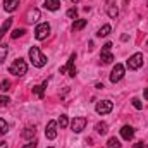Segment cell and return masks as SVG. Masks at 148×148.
<instances>
[{
	"label": "cell",
	"mask_w": 148,
	"mask_h": 148,
	"mask_svg": "<svg viewBox=\"0 0 148 148\" xmlns=\"http://www.w3.org/2000/svg\"><path fill=\"white\" fill-rule=\"evenodd\" d=\"M84 26H86V19H77V21H74V24H73V31H79Z\"/></svg>",
	"instance_id": "44dd1931"
},
{
	"label": "cell",
	"mask_w": 148,
	"mask_h": 148,
	"mask_svg": "<svg viewBox=\"0 0 148 148\" xmlns=\"http://www.w3.org/2000/svg\"><path fill=\"white\" fill-rule=\"evenodd\" d=\"M143 97H145V100H148V88L145 90V93H143Z\"/></svg>",
	"instance_id": "d6a6232c"
},
{
	"label": "cell",
	"mask_w": 148,
	"mask_h": 148,
	"mask_svg": "<svg viewBox=\"0 0 148 148\" xmlns=\"http://www.w3.org/2000/svg\"><path fill=\"white\" fill-rule=\"evenodd\" d=\"M62 129L64 127H67V124H69V119H67V115H60V119H59V122H57Z\"/></svg>",
	"instance_id": "d4e9b609"
},
{
	"label": "cell",
	"mask_w": 148,
	"mask_h": 148,
	"mask_svg": "<svg viewBox=\"0 0 148 148\" xmlns=\"http://www.w3.org/2000/svg\"><path fill=\"white\" fill-rule=\"evenodd\" d=\"M133 148H147V143H143V141H138V143H134Z\"/></svg>",
	"instance_id": "4dcf8cb0"
},
{
	"label": "cell",
	"mask_w": 148,
	"mask_h": 148,
	"mask_svg": "<svg viewBox=\"0 0 148 148\" xmlns=\"http://www.w3.org/2000/svg\"><path fill=\"white\" fill-rule=\"evenodd\" d=\"M71 2H73V3H76V2H79V0H71Z\"/></svg>",
	"instance_id": "e575fe53"
},
{
	"label": "cell",
	"mask_w": 148,
	"mask_h": 148,
	"mask_svg": "<svg viewBox=\"0 0 148 148\" xmlns=\"http://www.w3.org/2000/svg\"><path fill=\"white\" fill-rule=\"evenodd\" d=\"M131 102H133V107H134V109H138V110H141V109H143V103H141L138 98H133Z\"/></svg>",
	"instance_id": "f1b7e54d"
},
{
	"label": "cell",
	"mask_w": 148,
	"mask_h": 148,
	"mask_svg": "<svg viewBox=\"0 0 148 148\" xmlns=\"http://www.w3.org/2000/svg\"><path fill=\"white\" fill-rule=\"evenodd\" d=\"M141 66H143V53H134V55L129 57L127 67H129L131 71H136V69H140Z\"/></svg>",
	"instance_id": "3957f363"
},
{
	"label": "cell",
	"mask_w": 148,
	"mask_h": 148,
	"mask_svg": "<svg viewBox=\"0 0 148 148\" xmlns=\"http://www.w3.org/2000/svg\"><path fill=\"white\" fill-rule=\"evenodd\" d=\"M110 48H112V43H110V41H107V43L103 45V48H102V53H100V59L103 60V64H110L112 60H114V55H112Z\"/></svg>",
	"instance_id": "5b68a950"
},
{
	"label": "cell",
	"mask_w": 148,
	"mask_h": 148,
	"mask_svg": "<svg viewBox=\"0 0 148 148\" xmlns=\"http://www.w3.org/2000/svg\"><path fill=\"white\" fill-rule=\"evenodd\" d=\"M9 102H10V98H9V97H0V107L9 105Z\"/></svg>",
	"instance_id": "f546056e"
},
{
	"label": "cell",
	"mask_w": 148,
	"mask_h": 148,
	"mask_svg": "<svg viewBox=\"0 0 148 148\" xmlns=\"http://www.w3.org/2000/svg\"><path fill=\"white\" fill-rule=\"evenodd\" d=\"M26 19H28V23H36L38 19H40V10L38 9H29Z\"/></svg>",
	"instance_id": "9a60e30c"
},
{
	"label": "cell",
	"mask_w": 148,
	"mask_h": 148,
	"mask_svg": "<svg viewBox=\"0 0 148 148\" xmlns=\"http://www.w3.org/2000/svg\"><path fill=\"white\" fill-rule=\"evenodd\" d=\"M110 31H112L110 24H105V26H102V28L98 29V33H97V36H98V38H102V36H107V35H109Z\"/></svg>",
	"instance_id": "d6986e66"
},
{
	"label": "cell",
	"mask_w": 148,
	"mask_h": 148,
	"mask_svg": "<svg viewBox=\"0 0 148 148\" xmlns=\"http://www.w3.org/2000/svg\"><path fill=\"white\" fill-rule=\"evenodd\" d=\"M50 148H52V147H50Z\"/></svg>",
	"instance_id": "d590c367"
},
{
	"label": "cell",
	"mask_w": 148,
	"mask_h": 148,
	"mask_svg": "<svg viewBox=\"0 0 148 148\" xmlns=\"http://www.w3.org/2000/svg\"><path fill=\"white\" fill-rule=\"evenodd\" d=\"M74 60H76V53H73L71 57H69V60H67V66H64V67H60V74H66L69 73V76H76V67H74Z\"/></svg>",
	"instance_id": "9c48e42d"
},
{
	"label": "cell",
	"mask_w": 148,
	"mask_h": 148,
	"mask_svg": "<svg viewBox=\"0 0 148 148\" xmlns=\"http://www.w3.org/2000/svg\"><path fill=\"white\" fill-rule=\"evenodd\" d=\"M36 145H38V143H36V141H35V140H33L31 143H28V145H24V147H23V148H36Z\"/></svg>",
	"instance_id": "1f68e13d"
},
{
	"label": "cell",
	"mask_w": 148,
	"mask_h": 148,
	"mask_svg": "<svg viewBox=\"0 0 148 148\" xmlns=\"http://www.w3.org/2000/svg\"><path fill=\"white\" fill-rule=\"evenodd\" d=\"M0 148H7V145L5 143H0Z\"/></svg>",
	"instance_id": "836d02e7"
},
{
	"label": "cell",
	"mask_w": 148,
	"mask_h": 148,
	"mask_svg": "<svg viewBox=\"0 0 148 148\" xmlns=\"http://www.w3.org/2000/svg\"><path fill=\"white\" fill-rule=\"evenodd\" d=\"M86 117H74L73 122H71V127H73L74 133H81L84 127H86Z\"/></svg>",
	"instance_id": "ba28073f"
},
{
	"label": "cell",
	"mask_w": 148,
	"mask_h": 148,
	"mask_svg": "<svg viewBox=\"0 0 148 148\" xmlns=\"http://www.w3.org/2000/svg\"><path fill=\"white\" fill-rule=\"evenodd\" d=\"M122 77H124V66L122 64H115V67L110 73V81L112 83H119Z\"/></svg>",
	"instance_id": "8992f818"
},
{
	"label": "cell",
	"mask_w": 148,
	"mask_h": 148,
	"mask_svg": "<svg viewBox=\"0 0 148 148\" xmlns=\"http://www.w3.org/2000/svg\"><path fill=\"white\" fill-rule=\"evenodd\" d=\"M7 53H9V47L7 45H0V64H3Z\"/></svg>",
	"instance_id": "603a6c76"
},
{
	"label": "cell",
	"mask_w": 148,
	"mask_h": 148,
	"mask_svg": "<svg viewBox=\"0 0 148 148\" xmlns=\"http://www.w3.org/2000/svg\"><path fill=\"white\" fill-rule=\"evenodd\" d=\"M112 109H114V105H112L110 100H102V102H98V103H97V107H95L97 114H102V115L109 114Z\"/></svg>",
	"instance_id": "52a82bcc"
},
{
	"label": "cell",
	"mask_w": 148,
	"mask_h": 148,
	"mask_svg": "<svg viewBox=\"0 0 148 148\" xmlns=\"http://www.w3.org/2000/svg\"><path fill=\"white\" fill-rule=\"evenodd\" d=\"M0 90H2V91H9V90H10V81H9V79H3V81L0 83Z\"/></svg>",
	"instance_id": "4316f807"
},
{
	"label": "cell",
	"mask_w": 148,
	"mask_h": 148,
	"mask_svg": "<svg viewBox=\"0 0 148 148\" xmlns=\"http://www.w3.org/2000/svg\"><path fill=\"white\" fill-rule=\"evenodd\" d=\"M35 134H36V127H35V126H26V127L23 129V133H21V136H23L24 140H33Z\"/></svg>",
	"instance_id": "7c38bea8"
},
{
	"label": "cell",
	"mask_w": 148,
	"mask_h": 148,
	"mask_svg": "<svg viewBox=\"0 0 148 148\" xmlns=\"http://www.w3.org/2000/svg\"><path fill=\"white\" fill-rule=\"evenodd\" d=\"M19 5V0H3V9L7 12H14Z\"/></svg>",
	"instance_id": "5bb4252c"
},
{
	"label": "cell",
	"mask_w": 148,
	"mask_h": 148,
	"mask_svg": "<svg viewBox=\"0 0 148 148\" xmlns=\"http://www.w3.org/2000/svg\"><path fill=\"white\" fill-rule=\"evenodd\" d=\"M67 17H71V19H76V17H77V9H76V7H73V9L67 10Z\"/></svg>",
	"instance_id": "83f0119b"
},
{
	"label": "cell",
	"mask_w": 148,
	"mask_h": 148,
	"mask_svg": "<svg viewBox=\"0 0 148 148\" xmlns=\"http://www.w3.org/2000/svg\"><path fill=\"white\" fill-rule=\"evenodd\" d=\"M10 24H12V19H5V23H3V24H2V28H0V40H2V38H3V35L9 31Z\"/></svg>",
	"instance_id": "ac0fdd59"
},
{
	"label": "cell",
	"mask_w": 148,
	"mask_h": 148,
	"mask_svg": "<svg viewBox=\"0 0 148 148\" xmlns=\"http://www.w3.org/2000/svg\"><path fill=\"white\" fill-rule=\"evenodd\" d=\"M47 86V81L43 83V84H38V86H33V93L36 95L38 98H43L45 97V91H43V88Z\"/></svg>",
	"instance_id": "e0dca14e"
},
{
	"label": "cell",
	"mask_w": 148,
	"mask_h": 148,
	"mask_svg": "<svg viewBox=\"0 0 148 148\" xmlns=\"http://www.w3.org/2000/svg\"><path fill=\"white\" fill-rule=\"evenodd\" d=\"M24 33H26V29H23V28H17V29H14V31H12V35H10V36H12L14 40H16V38L23 36Z\"/></svg>",
	"instance_id": "484cf974"
},
{
	"label": "cell",
	"mask_w": 148,
	"mask_h": 148,
	"mask_svg": "<svg viewBox=\"0 0 148 148\" xmlns=\"http://www.w3.org/2000/svg\"><path fill=\"white\" fill-rule=\"evenodd\" d=\"M95 129H97L98 134H105V133L109 131V126H107V122H98V124L95 126Z\"/></svg>",
	"instance_id": "ffe728a7"
},
{
	"label": "cell",
	"mask_w": 148,
	"mask_h": 148,
	"mask_svg": "<svg viewBox=\"0 0 148 148\" xmlns=\"http://www.w3.org/2000/svg\"><path fill=\"white\" fill-rule=\"evenodd\" d=\"M43 7L48 9V10H57V9L60 7V0H45Z\"/></svg>",
	"instance_id": "2e32d148"
},
{
	"label": "cell",
	"mask_w": 148,
	"mask_h": 148,
	"mask_svg": "<svg viewBox=\"0 0 148 148\" xmlns=\"http://www.w3.org/2000/svg\"><path fill=\"white\" fill-rule=\"evenodd\" d=\"M107 148H121V141L115 136H112V138H109V141H107Z\"/></svg>",
	"instance_id": "7402d4cb"
},
{
	"label": "cell",
	"mask_w": 148,
	"mask_h": 148,
	"mask_svg": "<svg viewBox=\"0 0 148 148\" xmlns=\"http://www.w3.org/2000/svg\"><path fill=\"white\" fill-rule=\"evenodd\" d=\"M48 35H50V24H48V23L38 24L36 29H35V38H36V40H45Z\"/></svg>",
	"instance_id": "277c9868"
},
{
	"label": "cell",
	"mask_w": 148,
	"mask_h": 148,
	"mask_svg": "<svg viewBox=\"0 0 148 148\" xmlns=\"http://www.w3.org/2000/svg\"><path fill=\"white\" fill-rule=\"evenodd\" d=\"M28 71V64L24 62V59H16L10 66H9V73L14 76H24Z\"/></svg>",
	"instance_id": "7a4b0ae2"
},
{
	"label": "cell",
	"mask_w": 148,
	"mask_h": 148,
	"mask_svg": "<svg viewBox=\"0 0 148 148\" xmlns=\"http://www.w3.org/2000/svg\"><path fill=\"white\" fill-rule=\"evenodd\" d=\"M45 136H47L48 140H55V138H57V122H55V121H50V122L47 124Z\"/></svg>",
	"instance_id": "30bf717a"
},
{
	"label": "cell",
	"mask_w": 148,
	"mask_h": 148,
	"mask_svg": "<svg viewBox=\"0 0 148 148\" xmlns=\"http://www.w3.org/2000/svg\"><path fill=\"white\" fill-rule=\"evenodd\" d=\"M29 60H31V64H33L35 67H43V66L47 64V57L40 52L38 47L29 48Z\"/></svg>",
	"instance_id": "6da1fadb"
},
{
	"label": "cell",
	"mask_w": 148,
	"mask_h": 148,
	"mask_svg": "<svg viewBox=\"0 0 148 148\" xmlns=\"http://www.w3.org/2000/svg\"><path fill=\"white\" fill-rule=\"evenodd\" d=\"M7 131H9V124L5 122V119H2V117H0V138H2Z\"/></svg>",
	"instance_id": "cb8c5ba5"
},
{
	"label": "cell",
	"mask_w": 148,
	"mask_h": 148,
	"mask_svg": "<svg viewBox=\"0 0 148 148\" xmlns=\"http://www.w3.org/2000/svg\"><path fill=\"white\" fill-rule=\"evenodd\" d=\"M121 136L124 138V140H133L134 138V129L131 127V126H122V129H121Z\"/></svg>",
	"instance_id": "4fadbf2b"
},
{
	"label": "cell",
	"mask_w": 148,
	"mask_h": 148,
	"mask_svg": "<svg viewBox=\"0 0 148 148\" xmlns=\"http://www.w3.org/2000/svg\"><path fill=\"white\" fill-rule=\"evenodd\" d=\"M105 9H107V14H109V17H110V19H115V17L119 16V9H117L115 0H107Z\"/></svg>",
	"instance_id": "8fae6325"
}]
</instances>
